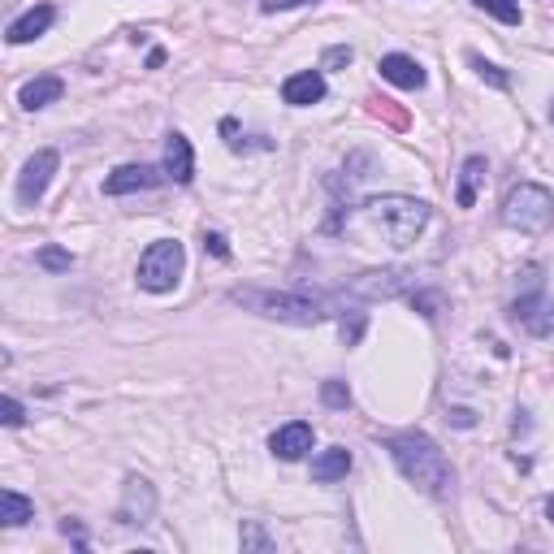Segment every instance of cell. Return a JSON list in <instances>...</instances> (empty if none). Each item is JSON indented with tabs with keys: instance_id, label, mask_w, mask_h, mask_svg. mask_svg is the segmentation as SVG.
<instances>
[{
	"instance_id": "obj_14",
	"label": "cell",
	"mask_w": 554,
	"mask_h": 554,
	"mask_svg": "<svg viewBox=\"0 0 554 554\" xmlns=\"http://www.w3.org/2000/svg\"><path fill=\"white\" fill-rule=\"evenodd\" d=\"M165 178H174L178 187H187L195 178V152H191V139L187 135H169L165 139Z\"/></svg>"
},
{
	"instance_id": "obj_7",
	"label": "cell",
	"mask_w": 554,
	"mask_h": 554,
	"mask_svg": "<svg viewBox=\"0 0 554 554\" xmlns=\"http://www.w3.org/2000/svg\"><path fill=\"white\" fill-rule=\"evenodd\" d=\"M57 165H61V156L52 152V148L35 152L31 161L22 165V174H18V204L22 208H35L39 200H44V191H48L52 174H57Z\"/></svg>"
},
{
	"instance_id": "obj_23",
	"label": "cell",
	"mask_w": 554,
	"mask_h": 554,
	"mask_svg": "<svg viewBox=\"0 0 554 554\" xmlns=\"http://www.w3.org/2000/svg\"><path fill=\"white\" fill-rule=\"evenodd\" d=\"M321 399H325V407H351V390H347V381H338V377H329L325 386H321Z\"/></svg>"
},
{
	"instance_id": "obj_17",
	"label": "cell",
	"mask_w": 554,
	"mask_h": 554,
	"mask_svg": "<svg viewBox=\"0 0 554 554\" xmlns=\"http://www.w3.org/2000/svg\"><path fill=\"white\" fill-rule=\"evenodd\" d=\"M485 174H490L485 156H468L464 169H459V191H455V204H459V208H472V204H477V195H481V187H485Z\"/></svg>"
},
{
	"instance_id": "obj_22",
	"label": "cell",
	"mask_w": 554,
	"mask_h": 554,
	"mask_svg": "<svg viewBox=\"0 0 554 554\" xmlns=\"http://www.w3.org/2000/svg\"><path fill=\"white\" fill-rule=\"evenodd\" d=\"M35 260H39V269H48V273H65V269L74 265V256L65 252V247H44Z\"/></svg>"
},
{
	"instance_id": "obj_12",
	"label": "cell",
	"mask_w": 554,
	"mask_h": 554,
	"mask_svg": "<svg viewBox=\"0 0 554 554\" xmlns=\"http://www.w3.org/2000/svg\"><path fill=\"white\" fill-rule=\"evenodd\" d=\"M282 100L295 104V109H308V104L325 100V74L321 70H299L282 83Z\"/></svg>"
},
{
	"instance_id": "obj_25",
	"label": "cell",
	"mask_w": 554,
	"mask_h": 554,
	"mask_svg": "<svg viewBox=\"0 0 554 554\" xmlns=\"http://www.w3.org/2000/svg\"><path fill=\"white\" fill-rule=\"evenodd\" d=\"M243 550H273V542H269V533L260 529L256 520H247L243 524Z\"/></svg>"
},
{
	"instance_id": "obj_15",
	"label": "cell",
	"mask_w": 554,
	"mask_h": 554,
	"mask_svg": "<svg viewBox=\"0 0 554 554\" xmlns=\"http://www.w3.org/2000/svg\"><path fill=\"white\" fill-rule=\"evenodd\" d=\"M57 22V9L52 5H35V9H26L22 18H13L9 22V44H31V39H39V35H48V26Z\"/></svg>"
},
{
	"instance_id": "obj_31",
	"label": "cell",
	"mask_w": 554,
	"mask_h": 554,
	"mask_svg": "<svg viewBox=\"0 0 554 554\" xmlns=\"http://www.w3.org/2000/svg\"><path fill=\"white\" fill-rule=\"evenodd\" d=\"M546 516L554 520V498H546Z\"/></svg>"
},
{
	"instance_id": "obj_3",
	"label": "cell",
	"mask_w": 554,
	"mask_h": 554,
	"mask_svg": "<svg viewBox=\"0 0 554 554\" xmlns=\"http://www.w3.org/2000/svg\"><path fill=\"white\" fill-rule=\"evenodd\" d=\"M234 303L252 308L256 316H269V321H286V325H321L325 316H334L342 308L338 295H308V290H256L243 286L230 295Z\"/></svg>"
},
{
	"instance_id": "obj_28",
	"label": "cell",
	"mask_w": 554,
	"mask_h": 554,
	"mask_svg": "<svg viewBox=\"0 0 554 554\" xmlns=\"http://www.w3.org/2000/svg\"><path fill=\"white\" fill-rule=\"evenodd\" d=\"M412 308H420V316H429V321H433L438 308H442V295H433V290H429V295H412Z\"/></svg>"
},
{
	"instance_id": "obj_30",
	"label": "cell",
	"mask_w": 554,
	"mask_h": 554,
	"mask_svg": "<svg viewBox=\"0 0 554 554\" xmlns=\"http://www.w3.org/2000/svg\"><path fill=\"white\" fill-rule=\"evenodd\" d=\"M446 420H455L459 429H472V425H477V416H472L468 407H451V416H446Z\"/></svg>"
},
{
	"instance_id": "obj_27",
	"label": "cell",
	"mask_w": 554,
	"mask_h": 554,
	"mask_svg": "<svg viewBox=\"0 0 554 554\" xmlns=\"http://www.w3.org/2000/svg\"><path fill=\"white\" fill-rule=\"evenodd\" d=\"M338 65H351V48H347V44L329 48L325 57H321V70H338Z\"/></svg>"
},
{
	"instance_id": "obj_1",
	"label": "cell",
	"mask_w": 554,
	"mask_h": 554,
	"mask_svg": "<svg viewBox=\"0 0 554 554\" xmlns=\"http://www.w3.org/2000/svg\"><path fill=\"white\" fill-rule=\"evenodd\" d=\"M425 226H429V204L412 200V195H373L347 217V230L364 234L368 243H386L394 252L412 247Z\"/></svg>"
},
{
	"instance_id": "obj_18",
	"label": "cell",
	"mask_w": 554,
	"mask_h": 554,
	"mask_svg": "<svg viewBox=\"0 0 554 554\" xmlns=\"http://www.w3.org/2000/svg\"><path fill=\"white\" fill-rule=\"evenodd\" d=\"M347 472H351V451H347V446H329V451H321L312 459V481H321V485L342 481Z\"/></svg>"
},
{
	"instance_id": "obj_13",
	"label": "cell",
	"mask_w": 554,
	"mask_h": 554,
	"mask_svg": "<svg viewBox=\"0 0 554 554\" xmlns=\"http://www.w3.org/2000/svg\"><path fill=\"white\" fill-rule=\"evenodd\" d=\"M381 78L394 87H403V91H420L425 87V65L412 61V57H403V52H390V57H381Z\"/></svg>"
},
{
	"instance_id": "obj_32",
	"label": "cell",
	"mask_w": 554,
	"mask_h": 554,
	"mask_svg": "<svg viewBox=\"0 0 554 554\" xmlns=\"http://www.w3.org/2000/svg\"><path fill=\"white\" fill-rule=\"evenodd\" d=\"M550 122H554V104H550Z\"/></svg>"
},
{
	"instance_id": "obj_19",
	"label": "cell",
	"mask_w": 554,
	"mask_h": 554,
	"mask_svg": "<svg viewBox=\"0 0 554 554\" xmlns=\"http://www.w3.org/2000/svg\"><path fill=\"white\" fill-rule=\"evenodd\" d=\"M35 516V503L31 498H22L18 490H0V524H9V529H18Z\"/></svg>"
},
{
	"instance_id": "obj_8",
	"label": "cell",
	"mask_w": 554,
	"mask_h": 554,
	"mask_svg": "<svg viewBox=\"0 0 554 554\" xmlns=\"http://www.w3.org/2000/svg\"><path fill=\"white\" fill-rule=\"evenodd\" d=\"M511 321L524 325L537 338H550L554 334V303L542 295V290H533V295H520L516 303H511Z\"/></svg>"
},
{
	"instance_id": "obj_29",
	"label": "cell",
	"mask_w": 554,
	"mask_h": 554,
	"mask_svg": "<svg viewBox=\"0 0 554 554\" xmlns=\"http://www.w3.org/2000/svg\"><path fill=\"white\" fill-rule=\"evenodd\" d=\"M204 252H213V256L226 260V256H230V247H226V239H221V234H208V239H204Z\"/></svg>"
},
{
	"instance_id": "obj_10",
	"label": "cell",
	"mask_w": 554,
	"mask_h": 554,
	"mask_svg": "<svg viewBox=\"0 0 554 554\" xmlns=\"http://www.w3.org/2000/svg\"><path fill=\"white\" fill-rule=\"evenodd\" d=\"M312 442H316V433H312L308 420H290V425H282L269 438V451L277 459H286V464H295V459H303L312 451Z\"/></svg>"
},
{
	"instance_id": "obj_4",
	"label": "cell",
	"mask_w": 554,
	"mask_h": 554,
	"mask_svg": "<svg viewBox=\"0 0 554 554\" xmlns=\"http://www.w3.org/2000/svg\"><path fill=\"white\" fill-rule=\"evenodd\" d=\"M550 221H554V195L546 187H537V182H520V187L507 191L503 226L524 230V234H537V230H546Z\"/></svg>"
},
{
	"instance_id": "obj_5",
	"label": "cell",
	"mask_w": 554,
	"mask_h": 554,
	"mask_svg": "<svg viewBox=\"0 0 554 554\" xmlns=\"http://www.w3.org/2000/svg\"><path fill=\"white\" fill-rule=\"evenodd\" d=\"M182 269H187V252H182V243L161 239V243H152L148 252H143V260H139V286L152 290V295H165V290L178 286Z\"/></svg>"
},
{
	"instance_id": "obj_11",
	"label": "cell",
	"mask_w": 554,
	"mask_h": 554,
	"mask_svg": "<svg viewBox=\"0 0 554 554\" xmlns=\"http://www.w3.org/2000/svg\"><path fill=\"white\" fill-rule=\"evenodd\" d=\"M161 169H152V165H122V169H113L109 178H104V195H130V191H152V187H161Z\"/></svg>"
},
{
	"instance_id": "obj_9",
	"label": "cell",
	"mask_w": 554,
	"mask_h": 554,
	"mask_svg": "<svg viewBox=\"0 0 554 554\" xmlns=\"http://www.w3.org/2000/svg\"><path fill=\"white\" fill-rule=\"evenodd\" d=\"M156 511V490L143 477H130L126 481V494H122V507H117V524H148Z\"/></svg>"
},
{
	"instance_id": "obj_26",
	"label": "cell",
	"mask_w": 554,
	"mask_h": 554,
	"mask_svg": "<svg viewBox=\"0 0 554 554\" xmlns=\"http://www.w3.org/2000/svg\"><path fill=\"white\" fill-rule=\"evenodd\" d=\"M0 412H5V416H0V420H5V425H9V429H18V425H22V420H26V412H22V403H18V399H9V394H5V399H0Z\"/></svg>"
},
{
	"instance_id": "obj_24",
	"label": "cell",
	"mask_w": 554,
	"mask_h": 554,
	"mask_svg": "<svg viewBox=\"0 0 554 554\" xmlns=\"http://www.w3.org/2000/svg\"><path fill=\"white\" fill-rule=\"evenodd\" d=\"M364 325H368V316L351 308V316H342V321H338V329H342V342H347V347H355V342L364 338Z\"/></svg>"
},
{
	"instance_id": "obj_16",
	"label": "cell",
	"mask_w": 554,
	"mask_h": 554,
	"mask_svg": "<svg viewBox=\"0 0 554 554\" xmlns=\"http://www.w3.org/2000/svg\"><path fill=\"white\" fill-rule=\"evenodd\" d=\"M65 96V83L57 74H39V78H31V83H26L22 91H18V104L22 109H48V104H57Z\"/></svg>"
},
{
	"instance_id": "obj_2",
	"label": "cell",
	"mask_w": 554,
	"mask_h": 554,
	"mask_svg": "<svg viewBox=\"0 0 554 554\" xmlns=\"http://www.w3.org/2000/svg\"><path fill=\"white\" fill-rule=\"evenodd\" d=\"M386 451H390V459L399 464V472L416 485L420 494H429V498H451V490H455V468H451V459L442 455V446L433 442L429 433H420V429L390 433V438H386Z\"/></svg>"
},
{
	"instance_id": "obj_20",
	"label": "cell",
	"mask_w": 554,
	"mask_h": 554,
	"mask_svg": "<svg viewBox=\"0 0 554 554\" xmlns=\"http://www.w3.org/2000/svg\"><path fill=\"white\" fill-rule=\"evenodd\" d=\"M472 5L485 9V13H494V18L507 22V26H520V22H524V13H520L516 0H472Z\"/></svg>"
},
{
	"instance_id": "obj_6",
	"label": "cell",
	"mask_w": 554,
	"mask_h": 554,
	"mask_svg": "<svg viewBox=\"0 0 554 554\" xmlns=\"http://www.w3.org/2000/svg\"><path fill=\"white\" fill-rule=\"evenodd\" d=\"M416 286V269H399V265H390V269H368L360 277H351L347 286H342V303L347 299H394V295H407V290Z\"/></svg>"
},
{
	"instance_id": "obj_21",
	"label": "cell",
	"mask_w": 554,
	"mask_h": 554,
	"mask_svg": "<svg viewBox=\"0 0 554 554\" xmlns=\"http://www.w3.org/2000/svg\"><path fill=\"white\" fill-rule=\"evenodd\" d=\"M468 61H472V70H477V74H481L490 87H498V91H503V87H511V78H507L503 70H498V65H490L485 57H477V52H468Z\"/></svg>"
}]
</instances>
